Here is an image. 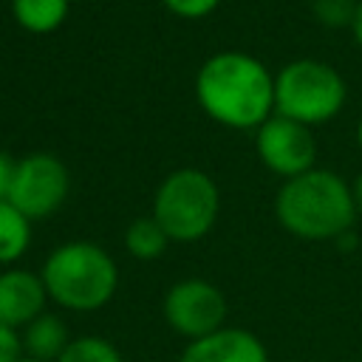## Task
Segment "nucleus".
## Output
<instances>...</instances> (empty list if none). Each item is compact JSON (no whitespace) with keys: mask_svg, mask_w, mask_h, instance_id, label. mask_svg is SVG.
<instances>
[{"mask_svg":"<svg viewBox=\"0 0 362 362\" xmlns=\"http://www.w3.org/2000/svg\"><path fill=\"white\" fill-rule=\"evenodd\" d=\"M23 356V339L20 331L0 322V362H14Z\"/></svg>","mask_w":362,"mask_h":362,"instance_id":"18","label":"nucleus"},{"mask_svg":"<svg viewBox=\"0 0 362 362\" xmlns=\"http://www.w3.org/2000/svg\"><path fill=\"white\" fill-rule=\"evenodd\" d=\"M351 195H354V206H356V215H362V173L356 175L354 187H351Z\"/></svg>","mask_w":362,"mask_h":362,"instance_id":"21","label":"nucleus"},{"mask_svg":"<svg viewBox=\"0 0 362 362\" xmlns=\"http://www.w3.org/2000/svg\"><path fill=\"white\" fill-rule=\"evenodd\" d=\"M356 141H359V147H362V119H359V124H356Z\"/></svg>","mask_w":362,"mask_h":362,"instance_id":"22","label":"nucleus"},{"mask_svg":"<svg viewBox=\"0 0 362 362\" xmlns=\"http://www.w3.org/2000/svg\"><path fill=\"white\" fill-rule=\"evenodd\" d=\"M31 240V221L11 204L0 201V266L20 260Z\"/></svg>","mask_w":362,"mask_h":362,"instance_id":"13","label":"nucleus"},{"mask_svg":"<svg viewBox=\"0 0 362 362\" xmlns=\"http://www.w3.org/2000/svg\"><path fill=\"white\" fill-rule=\"evenodd\" d=\"M274 215L286 232L303 240L342 238L354 218L351 187L331 170L311 167L303 175L286 178L274 198Z\"/></svg>","mask_w":362,"mask_h":362,"instance_id":"2","label":"nucleus"},{"mask_svg":"<svg viewBox=\"0 0 362 362\" xmlns=\"http://www.w3.org/2000/svg\"><path fill=\"white\" fill-rule=\"evenodd\" d=\"M314 11L328 25H342L354 20L356 3L354 0H314Z\"/></svg>","mask_w":362,"mask_h":362,"instance_id":"16","label":"nucleus"},{"mask_svg":"<svg viewBox=\"0 0 362 362\" xmlns=\"http://www.w3.org/2000/svg\"><path fill=\"white\" fill-rule=\"evenodd\" d=\"M255 144H257L260 161L283 181L303 175L305 170L314 167V158H317V144H314L311 127H305L294 119H286L280 113H272L255 130Z\"/></svg>","mask_w":362,"mask_h":362,"instance_id":"8","label":"nucleus"},{"mask_svg":"<svg viewBox=\"0 0 362 362\" xmlns=\"http://www.w3.org/2000/svg\"><path fill=\"white\" fill-rule=\"evenodd\" d=\"M71 189L68 167L51 153H31L14 164L8 198L31 223L54 215Z\"/></svg>","mask_w":362,"mask_h":362,"instance_id":"6","label":"nucleus"},{"mask_svg":"<svg viewBox=\"0 0 362 362\" xmlns=\"http://www.w3.org/2000/svg\"><path fill=\"white\" fill-rule=\"evenodd\" d=\"M221 192L218 184L195 167L170 173L153 198V218L161 223L170 240L192 243L201 240L218 221Z\"/></svg>","mask_w":362,"mask_h":362,"instance_id":"4","label":"nucleus"},{"mask_svg":"<svg viewBox=\"0 0 362 362\" xmlns=\"http://www.w3.org/2000/svg\"><path fill=\"white\" fill-rule=\"evenodd\" d=\"M164 8L175 17H184V20H201V17H209L221 0H161Z\"/></svg>","mask_w":362,"mask_h":362,"instance_id":"17","label":"nucleus"},{"mask_svg":"<svg viewBox=\"0 0 362 362\" xmlns=\"http://www.w3.org/2000/svg\"><path fill=\"white\" fill-rule=\"evenodd\" d=\"M20 339H23V354L40 362H57L71 342L65 322L45 311L37 320H31L25 328H20Z\"/></svg>","mask_w":362,"mask_h":362,"instance_id":"11","label":"nucleus"},{"mask_svg":"<svg viewBox=\"0 0 362 362\" xmlns=\"http://www.w3.org/2000/svg\"><path fill=\"white\" fill-rule=\"evenodd\" d=\"M178 362H269V354L252 331L223 325L209 337L192 339Z\"/></svg>","mask_w":362,"mask_h":362,"instance_id":"10","label":"nucleus"},{"mask_svg":"<svg viewBox=\"0 0 362 362\" xmlns=\"http://www.w3.org/2000/svg\"><path fill=\"white\" fill-rule=\"evenodd\" d=\"M167 243H170V238H167V232L161 229V223L153 215L136 218L127 226V232H124V246H127V252L136 260H156V257H161Z\"/></svg>","mask_w":362,"mask_h":362,"instance_id":"14","label":"nucleus"},{"mask_svg":"<svg viewBox=\"0 0 362 362\" xmlns=\"http://www.w3.org/2000/svg\"><path fill=\"white\" fill-rule=\"evenodd\" d=\"M57 362H122L119 348L102 337H79L71 339Z\"/></svg>","mask_w":362,"mask_h":362,"instance_id":"15","label":"nucleus"},{"mask_svg":"<svg viewBox=\"0 0 362 362\" xmlns=\"http://www.w3.org/2000/svg\"><path fill=\"white\" fill-rule=\"evenodd\" d=\"M48 291L40 274L28 269L0 272V322L11 328H25L45 311Z\"/></svg>","mask_w":362,"mask_h":362,"instance_id":"9","label":"nucleus"},{"mask_svg":"<svg viewBox=\"0 0 362 362\" xmlns=\"http://www.w3.org/2000/svg\"><path fill=\"white\" fill-rule=\"evenodd\" d=\"M195 99L218 124L257 130L274 113V76L246 51H218L198 68Z\"/></svg>","mask_w":362,"mask_h":362,"instance_id":"1","label":"nucleus"},{"mask_svg":"<svg viewBox=\"0 0 362 362\" xmlns=\"http://www.w3.org/2000/svg\"><path fill=\"white\" fill-rule=\"evenodd\" d=\"M48 300L68 311H99L119 286L116 260L96 243L71 240L57 246L40 272Z\"/></svg>","mask_w":362,"mask_h":362,"instance_id":"3","label":"nucleus"},{"mask_svg":"<svg viewBox=\"0 0 362 362\" xmlns=\"http://www.w3.org/2000/svg\"><path fill=\"white\" fill-rule=\"evenodd\" d=\"M348 99V85L337 68L320 59H291L274 74V113L305 127L334 119Z\"/></svg>","mask_w":362,"mask_h":362,"instance_id":"5","label":"nucleus"},{"mask_svg":"<svg viewBox=\"0 0 362 362\" xmlns=\"http://www.w3.org/2000/svg\"><path fill=\"white\" fill-rule=\"evenodd\" d=\"M14 362H40V359H31V356H25V354H23V356H20V359H14Z\"/></svg>","mask_w":362,"mask_h":362,"instance_id":"23","label":"nucleus"},{"mask_svg":"<svg viewBox=\"0 0 362 362\" xmlns=\"http://www.w3.org/2000/svg\"><path fill=\"white\" fill-rule=\"evenodd\" d=\"M351 31H354V40H356V45L362 48V0L356 3V11H354V20H351Z\"/></svg>","mask_w":362,"mask_h":362,"instance_id":"20","label":"nucleus"},{"mask_svg":"<svg viewBox=\"0 0 362 362\" xmlns=\"http://www.w3.org/2000/svg\"><path fill=\"white\" fill-rule=\"evenodd\" d=\"M14 164L6 153H0V201L8 198V187H11V175H14Z\"/></svg>","mask_w":362,"mask_h":362,"instance_id":"19","label":"nucleus"},{"mask_svg":"<svg viewBox=\"0 0 362 362\" xmlns=\"http://www.w3.org/2000/svg\"><path fill=\"white\" fill-rule=\"evenodd\" d=\"M71 11V0H11V14L28 34L57 31Z\"/></svg>","mask_w":362,"mask_h":362,"instance_id":"12","label":"nucleus"},{"mask_svg":"<svg viewBox=\"0 0 362 362\" xmlns=\"http://www.w3.org/2000/svg\"><path fill=\"white\" fill-rule=\"evenodd\" d=\"M164 320L175 334L192 342L223 328L226 300L221 288L212 286L209 280L187 277V280H178L164 294Z\"/></svg>","mask_w":362,"mask_h":362,"instance_id":"7","label":"nucleus"}]
</instances>
